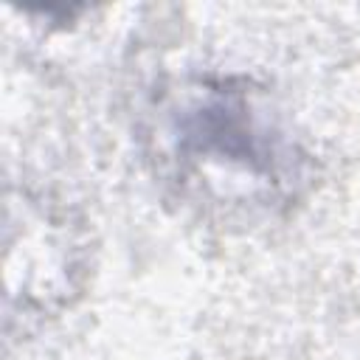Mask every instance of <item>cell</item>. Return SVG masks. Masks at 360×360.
<instances>
[{"mask_svg":"<svg viewBox=\"0 0 360 360\" xmlns=\"http://www.w3.org/2000/svg\"><path fill=\"white\" fill-rule=\"evenodd\" d=\"M180 158L242 169L250 180L278 183V138L250 118V104L236 90H211L180 115Z\"/></svg>","mask_w":360,"mask_h":360,"instance_id":"1","label":"cell"}]
</instances>
